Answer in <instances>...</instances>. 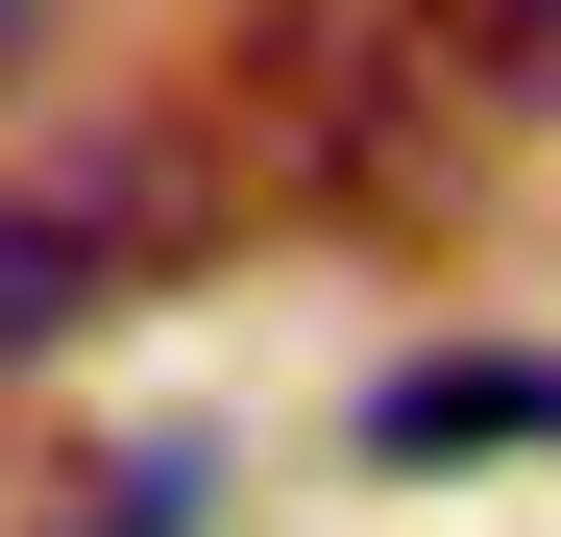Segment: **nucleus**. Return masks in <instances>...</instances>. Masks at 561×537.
Listing matches in <instances>:
<instances>
[{"label": "nucleus", "instance_id": "f257e3e1", "mask_svg": "<svg viewBox=\"0 0 561 537\" xmlns=\"http://www.w3.org/2000/svg\"><path fill=\"white\" fill-rule=\"evenodd\" d=\"M244 123H268V171L294 196H439V147L489 123L463 99V49H439V0H268L244 25Z\"/></svg>", "mask_w": 561, "mask_h": 537}, {"label": "nucleus", "instance_id": "f03ea898", "mask_svg": "<svg viewBox=\"0 0 561 537\" xmlns=\"http://www.w3.org/2000/svg\"><path fill=\"white\" fill-rule=\"evenodd\" d=\"M366 439H391V465H463V439H561V367H537V342H439V367H391V391H366Z\"/></svg>", "mask_w": 561, "mask_h": 537}, {"label": "nucleus", "instance_id": "7ed1b4c3", "mask_svg": "<svg viewBox=\"0 0 561 537\" xmlns=\"http://www.w3.org/2000/svg\"><path fill=\"white\" fill-rule=\"evenodd\" d=\"M99 294H123V220H99V196H0V367L73 342Z\"/></svg>", "mask_w": 561, "mask_h": 537}, {"label": "nucleus", "instance_id": "20e7f679", "mask_svg": "<svg viewBox=\"0 0 561 537\" xmlns=\"http://www.w3.org/2000/svg\"><path fill=\"white\" fill-rule=\"evenodd\" d=\"M439 49H463L489 123H561V0H439Z\"/></svg>", "mask_w": 561, "mask_h": 537}, {"label": "nucleus", "instance_id": "39448f33", "mask_svg": "<svg viewBox=\"0 0 561 537\" xmlns=\"http://www.w3.org/2000/svg\"><path fill=\"white\" fill-rule=\"evenodd\" d=\"M49 537H196V465H99V489H73Z\"/></svg>", "mask_w": 561, "mask_h": 537}]
</instances>
